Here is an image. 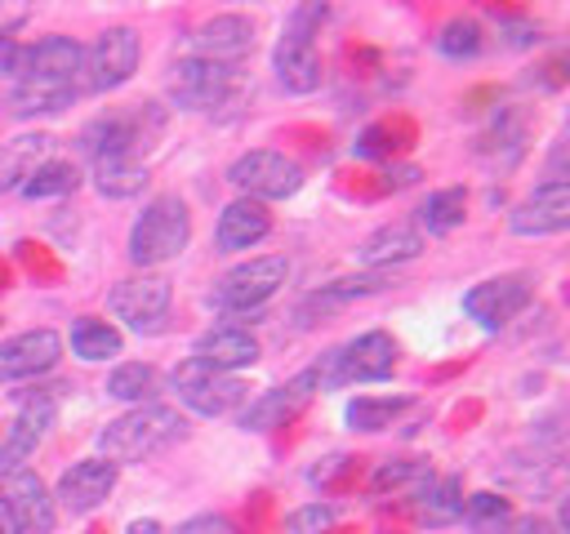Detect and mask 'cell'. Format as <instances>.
Instances as JSON below:
<instances>
[{"mask_svg": "<svg viewBox=\"0 0 570 534\" xmlns=\"http://www.w3.org/2000/svg\"><path fill=\"white\" fill-rule=\"evenodd\" d=\"M183 414L174 409V405H156V400H147V405H134L129 414H120V418H111L102 432H98V449H102V458L107 463H142V458H151L156 449H165V445H174L178 436H183Z\"/></svg>", "mask_w": 570, "mask_h": 534, "instance_id": "obj_1", "label": "cell"}, {"mask_svg": "<svg viewBox=\"0 0 570 534\" xmlns=\"http://www.w3.org/2000/svg\"><path fill=\"white\" fill-rule=\"evenodd\" d=\"M191 240V218L178 196H156L142 205V214L129 227V258L138 267H160L178 258Z\"/></svg>", "mask_w": 570, "mask_h": 534, "instance_id": "obj_2", "label": "cell"}, {"mask_svg": "<svg viewBox=\"0 0 570 534\" xmlns=\"http://www.w3.org/2000/svg\"><path fill=\"white\" fill-rule=\"evenodd\" d=\"M392 365H396V343H392V334L370 329V334L352 338L347 347L325 352V356L312 365V374H316L321 387H343V383H379V378L392 374Z\"/></svg>", "mask_w": 570, "mask_h": 534, "instance_id": "obj_3", "label": "cell"}, {"mask_svg": "<svg viewBox=\"0 0 570 534\" xmlns=\"http://www.w3.org/2000/svg\"><path fill=\"white\" fill-rule=\"evenodd\" d=\"M227 182L245 196V200H285L303 187V169L285 156V151H272V147H254L245 156L232 160L227 169Z\"/></svg>", "mask_w": 570, "mask_h": 534, "instance_id": "obj_4", "label": "cell"}, {"mask_svg": "<svg viewBox=\"0 0 570 534\" xmlns=\"http://www.w3.org/2000/svg\"><path fill=\"white\" fill-rule=\"evenodd\" d=\"M289 276V263L281 254H263V258H249L240 267H232L227 276H218L209 303L223 307V312H258Z\"/></svg>", "mask_w": 570, "mask_h": 534, "instance_id": "obj_5", "label": "cell"}, {"mask_svg": "<svg viewBox=\"0 0 570 534\" xmlns=\"http://www.w3.org/2000/svg\"><path fill=\"white\" fill-rule=\"evenodd\" d=\"M134 71H138V36L129 27H107L85 49L80 85L94 89V93H107V89H120Z\"/></svg>", "mask_w": 570, "mask_h": 534, "instance_id": "obj_6", "label": "cell"}, {"mask_svg": "<svg viewBox=\"0 0 570 534\" xmlns=\"http://www.w3.org/2000/svg\"><path fill=\"white\" fill-rule=\"evenodd\" d=\"M236 89V71L227 62H209V58H178L169 71V98L174 107L187 111H209L223 107Z\"/></svg>", "mask_w": 570, "mask_h": 534, "instance_id": "obj_7", "label": "cell"}, {"mask_svg": "<svg viewBox=\"0 0 570 534\" xmlns=\"http://www.w3.org/2000/svg\"><path fill=\"white\" fill-rule=\"evenodd\" d=\"M169 383H174L178 400L187 409L205 414V418H218V414H227V409H236L245 400V387L236 383V374H214L209 365H200L191 356L169 374Z\"/></svg>", "mask_w": 570, "mask_h": 534, "instance_id": "obj_8", "label": "cell"}, {"mask_svg": "<svg viewBox=\"0 0 570 534\" xmlns=\"http://www.w3.org/2000/svg\"><path fill=\"white\" fill-rule=\"evenodd\" d=\"M530 294H534V285H530V276L525 271H512V276H490V280H481V285H472L468 294H463V312L481 325V329H503L525 303H530Z\"/></svg>", "mask_w": 570, "mask_h": 534, "instance_id": "obj_9", "label": "cell"}, {"mask_svg": "<svg viewBox=\"0 0 570 534\" xmlns=\"http://www.w3.org/2000/svg\"><path fill=\"white\" fill-rule=\"evenodd\" d=\"M0 512L13 516L27 534H49L58 512H53V498L45 490V481L31 472V467H9L0 472Z\"/></svg>", "mask_w": 570, "mask_h": 534, "instance_id": "obj_10", "label": "cell"}, {"mask_svg": "<svg viewBox=\"0 0 570 534\" xmlns=\"http://www.w3.org/2000/svg\"><path fill=\"white\" fill-rule=\"evenodd\" d=\"M107 307L116 312V320H125L138 334L160 329L165 312H169V280L165 276H129L107 294Z\"/></svg>", "mask_w": 570, "mask_h": 534, "instance_id": "obj_11", "label": "cell"}, {"mask_svg": "<svg viewBox=\"0 0 570 534\" xmlns=\"http://www.w3.org/2000/svg\"><path fill=\"white\" fill-rule=\"evenodd\" d=\"M316 392H321L316 374L303 369V374H294L289 383H281V387L263 392L258 400H249V405L240 409V427H245V432H272V427H285L289 418H298V414L307 409V400H312Z\"/></svg>", "mask_w": 570, "mask_h": 534, "instance_id": "obj_12", "label": "cell"}, {"mask_svg": "<svg viewBox=\"0 0 570 534\" xmlns=\"http://www.w3.org/2000/svg\"><path fill=\"white\" fill-rule=\"evenodd\" d=\"M512 231L517 236H552L570 227V182L566 178H548L539 182L517 209H512Z\"/></svg>", "mask_w": 570, "mask_h": 534, "instance_id": "obj_13", "label": "cell"}, {"mask_svg": "<svg viewBox=\"0 0 570 534\" xmlns=\"http://www.w3.org/2000/svg\"><path fill=\"white\" fill-rule=\"evenodd\" d=\"M62 356V338L53 329H27L0 343V383H18V378H36L45 369H53Z\"/></svg>", "mask_w": 570, "mask_h": 534, "instance_id": "obj_14", "label": "cell"}, {"mask_svg": "<svg viewBox=\"0 0 570 534\" xmlns=\"http://www.w3.org/2000/svg\"><path fill=\"white\" fill-rule=\"evenodd\" d=\"M111 490H116V463H107V458H80V463H71V467L62 472L53 498L62 503V512L85 516V512H94Z\"/></svg>", "mask_w": 570, "mask_h": 534, "instance_id": "obj_15", "label": "cell"}, {"mask_svg": "<svg viewBox=\"0 0 570 534\" xmlns=\"http://www.w3.org/2000/svg\"><path fill=\"white\" fill-rule=\"evenodd\" d=\"M191 360L209 365L214 374H236V369H249L258 360V338L240 325H214L196 338Z\"/></svg>", "mask_w": 570, "mask_h": 534, "instance_id": "obj_16", "label": "cell"}, {"mask_svg": "<svg viewBox=\"0 0 570 534\" xmlns=\"http://www.w3.org/2000/svg\"><path fill=\"white\" fill-rule=\"evenodd\" d=\"M53 414H58V405H53L49 392H36V396L18 409V418H13V427H9V436H4V445H0V472L22 467V463L36 454V445H40L45 432L53 427Z\"/></svg>", "mask_w": 570, "mask_h": 534, "instance_id": "obj_17", "label": "cell"}, {"mask_svg": "<svg viewBox=\"0 0 570 534\" xmlns=\"http://www.w3.org/2000/svg\"><path fill=\"white\" fill-rule=\"evenodd\" d=\"M196 44V58H209V62H236L254 49V22L240 18V13H214L196 27L191 36Z\"/></svg>", "mask_w": 570, "mask_h": 534, "instance_id": "obj_18", "label": "cell"}, {"mask_svg": "<svg viewBox=\"0 0 570 534\" xmlns=\"http://www.w3.org/2000/svg\"><path fill=\"white\" fill-rule=\"evenodd\" d=\"M80 62L85 49L71 36H45L36 44H27V67L22 80H53V85H76L80 80ZM18 85V80H13Z\"/></svg>", "mask_w": 570, "mask_h": 534, "instance_id": "obj_19", "label": "cell"}, {"mask_svg": "<svg viewBox=\"0 0 570 534\" xmlns=\"http://www.w3.org/2000/svg\"><path fill=\"white\" fill-rule=\"evenodd\" d=\"M272 67H276V80L289 89V93H312L321 89V53L312 40L303 36H281L276 49H272Z\"/></svg>", "mask_w": 570, "mask_h": 534, "instance_id": "obj_20", "label": "cell"}, {"mask_svg": "<svg viewBox=\"0 0 570 534\" xmlns=\"http://www.w3.org/2000/svg\"><path fill=\"white\" fill-rule=\"evenodd\" d=\"M272 231V214L258 205V200H245L236 196L223 214H218V249L223 254H236V249H254L263 236Z\"/></svg>", "mask_w": 570, "mask_h": 534, "instance_id": "obj_21", "label": "cell"}, {"mask_svg": "<svg viewBox=\"0 0 570 534\" xmlns=\"http://www.w3.org/2000/svg\"><path fill=\"white\" fill-rule=\"evenodd\" d=\"M45 160H53V138L49 134H18L0 142V196L18 191Z\"/></svg>", "mask_w": 570, "mask_h": 534, "instance_id": "obj_22", "label": "cell"}, {"mask_svg": "<svg viewBox=\"0 0 570 534\" xmlns=\"http://www.w3.org/2000/svg\"><path fill=\"white\" fill-rule=\"evenodd\" d=\"M356 254H361L365 267H379V271H383V267H396V263L419 258V254H423V231L410 227V222H387V227L370 231Z\"/></svg>", "mask_w": 570, "mask_h": 534, "instance_id": "obj_23", "label": "cell"}, {"mask_svg": "<svg viewBox=\"0 0 570 534\" xmlns=\"http://www.w3.org/2000/svg\"><path fill=\"white\" fill-rule=\"evenodd\" d=\"M414 516H419V525H428V530H445V525L463 521V481H459V476L432 481V485L414 498Z\"/></svg>", "mask_w": 570, "mask_h": 534, "instance_id": "obj_24", "label": "cell"}, {"mask_svg": "<svg viewBox=\"0 0 570 534\" xmlns=\"http://www.w3.org/2000/svg\"><path fill=\"white\" fill-rule=\"evenodd\" d=\"M85 151L94 160L102 156H134V142H138V116H98L85 134H80Z\"/></svg>", "mask_w": 570, "mask_h": 534, "instance_id": "obj_25", "label": "cell"}, {"mask_svg": "<svg viewBox=\"0 0 570 534\" xmlns=\"http://www.w3.org/2000/svg\"><path fill=\"white\" fill-rule=\"evenodd\" d=\"M94 187L111 200L138 196L147 187V165L138 156H102V160H94Z\"/></svg>", "mask_w": 570, "mask_h": 534, "instance_id": "obj_26", "label": "cell"}, {"mask_svg": "<svg viewBox=\"0 0 570 534\" xmlns=\"http://www.w3.org/2000/svg\"><path fill=\"white\" fill-rule=\"evenodd\" d=\"M76 85H53V80H18L13 85V116L31 120V116H53L62 107H71Z\"/></svg>", "mask_w": 570, "mask_h": 534, "instance_id": "obj_27", "label": "cell"}, {"mask_svg": "<svg viewBox=\"0 0 570 534\" xmlns=\"http://www.w3.org/2000/svg\"><path fill=\"white\" fill-rule=\"evenodd\" d=\"M468 218V191L463 187H441L419 205V227L428 236H450Z\"/></svg>", "mask_w": 570, "mask_h": 534, "instance_id": "obj_28", "label": "cell"}, {"mask_svg": "<svg viewBox=\"0 0 570 534\" xmlns=\"http://www.w3.org/2000/svg\"><path fill=\"white\" fill-rule=\"evenodd\" d=\"M120 329L116 325H107V320H98V316H80L76 325H71V352L80 356V360H107V356H120Z\"/></svg>", "mask_w": 570, "mask_h": 534, "instance_id": "obj_29", "label": "cell"}, {"mask_svg": "<svg viewBox=\"0 0 570 534\" xmlns=\"http://www.w3.org/2000/svg\"><path fill=\"white\" fill-rule=\"evenodd\" d=\"M405 405H410L405 396H356V400L343 409V418H347L352 432H383V427H392V418H396Z\"/></svg>", "mask_w": 570, "mask_h": 534, "instance_id": "obj_30", "label": "cell"}, {"mask_svg": "<svg viewBox=\"0 0 570 534\" xmlns=\"http://www.w3.org/2000/svg\"><path fill=\"white\" fill-rule=\"evenodd\" d=\"M428 485H432V463H423V458H396V463H383L374 472V490L379 494L383 490H410L419 498Z\"/></svg>", "mask_w": 570, "mask_h": 534, "instance_id": "obj_31", "label": "cell"}, {"mask_svg": "<svg viewBox=\"0 0 570 534\" xmlns=\"http://www.w3.org/2000/svg\"><path fill=\"white\" fill-rule=\"evenodd\" d=\"M463 521H468V530H472V534H499V530L512 521V507H508V498H503V494L481 490V494L463 498Z\"/></svg>", "mask_w": 570, "mask_h": 534, "instance_id": "obj_32", "label": "cell"}, {"mask_svg": "<svg viewBox=\"0 0 570 534\" xmlns=\"http://www.w3.org/2000/svg\"><path fill=\"white\" fill-rule=\"evenodd\" d=\"M76 182H80L76 165H67V160H45L18 191H22L27 200H45V196H67V191H76Z\"/></svg>", "mask_w": 570, "mask_h": 534, "instance_id": "obj_33", "label": "cell"}, {"mask_svg": "<svg viewBox=\"0 0 570 534\" xmlns=\"http://www.w3.org/2000/svg\"><path fill=\"white\" fill-rule=\"evenodd\" d=\"M151 387H156V369L142 365V360L116 365L111 378H107V396H116V400H134V405H147Z\"/></svg>", "mask_w": 570, "mask_h": 534, "instance_id": "obj_34", "label": "cell"}, {"mask_svg": "<svg viewBox=\"0 0 570 534\" xmlns=\"http://www.w3.org/2000/svg\"><path fill=\"white\" fill-rule=\"evenodd\" d=\"M392 285V276L387 271H365V276H347V280H334V285H325L312 303H321V307H330V303H347V298H365V294H379V289H387Z\"/></svg>", "mask_w": 570, "mask_h": 534, "instance_id": "obj_35", "label": "cell"}, {"mask_svg": "<svg viewBox=\"0 0 570 534\" xmlns=\"http://www.w3.org/2000/svg\"><path fill=\"white\" fill-rule=\"evenodd\" d=\"M436 49H441L445 58H476V53H481V27H476L472 18H454V22L441 27Z\"/></svg>", "mask_w": 570, "mask_h": 534, "instance_id": "obj_36", "label": "cell"}, {"mask_svg": "<svg viewBox=\"0 0 570 534\" xmlns=\"http://www.w3.org/2000/svg\"><path fill=\"white\" fill-rule=\"evenodd\" d=\"M330 525H334V507L330 503H307V507H298V512L285 516L281 534H325Z\"/></svg>", "mask_w": 570, "mask_h": 534, "instance_id": "obj_37", "label": "cell"}, {"mask_svg": "<svg viewBox=\"0 0 570 534\" xmlns=\"http://www.w3.org/2000/svg\"><path fill=\"white\" fill-rule=\"evenodd\" d=\"M174 534H236V525L227 521V516H191V521H183Z\"/></svg>", "mask_w": 570, "mask_h": 534, "instance_id": "obj_38", "label": "cell"}, {"mask_svg": "<svg viewBox=\"0 0 570 534\" xmlns=\"http://www.w3.org/2000/svg\"><path fill=\"white\" fill-rule=\"evenodd\" d=\"M499 534H552V530H548V521H539V516H517V521H508Z\"/></svg>", "mask_w": 570, "mask_h": 534, "instance_id": "obj_39", "label": "cell"}, {"mask_svg": "<svg viewBox=\"0 0 570 534\" xmlns=\"http://www.w3.org/2000/svg\"><path fill=\"white\" fill-rule=\"evenodd\" d=\"M356 151H361V156H383V151H387L383 129H365V134H361V142H356Z\"/></svg>", "mask_w": 570, "mask_h": 534, "instance_id": "obj_40", "label": "cell"}, {"mask_svg": "<svg viewBox=\"0 0 570 534\" xmlns=\"http://www.w3.org/2000/svg\"><path fill=\"white\" fill-rule=\"evenodd\" d=\"M414 178H419V169H414V165H401V169H387L383 182H387V187H410Z\"/></svg>", "mask_w": 570, "mask_h": 534, "instance_id": "obj_41", "label": "cell"}, {"mask_svg": "<svg viewBox=\"0 0 570 534\" xmlns=\"http://www.w3.org/2000/svg\"><path fill=\"white\" fill-rule=\"evenodd\" d=\"M125 534H165V525L147 516V521H129V525H125Z\"/></svg>", "mask_w": 570, "mask_h": 534, "instance_id": "obj_42", "label": "cell"}, {"mask_svg": "<svg viewBox=\"0 0 570 534\" xmlns=\"http://www.w3.org/2000/svg\"><path fill=\"white\" fill-rule=\"evenodd\" d=\"M0 534H27V530H22L13 516H4V512H0Z\"/></svg>", "mask_w": 570, "mask_h": 534, "instance_id": "obj_43", "label": "cell"}]
</instances>
